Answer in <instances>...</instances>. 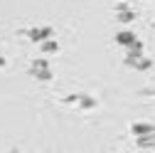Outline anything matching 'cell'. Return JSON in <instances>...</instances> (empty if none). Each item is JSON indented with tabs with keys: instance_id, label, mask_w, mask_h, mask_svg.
Masks as SVG:
<instances>
[{
	"instance_id": "cell-1",
	"label": "cell",
	"mask_w": 155,
	"mask_h": 153,
	"mask_svg": "<svg viewBox=\"0 0 155 153\" xmlns=\"http://www.w3.org/2000/svg\"><path fill=\"white\" fill-rule=\"evenodd\" d=\"M118 42H123V45H130V42H133V35H126V32H123V35H118Z\"/></svg>"
},
{
	"instance_id": "cell-2",
	"label": "cell",
	"mask_w": 155,
	"mask_h": 153,
	"mask_svg": "<svg viewBox=\"0 0 155 153\" xmlns=\"http://www.w3.org/2000/svg\"><path fill=\"white\" fill-rule=\"evenodd\" d=\"M130 17H133V12H130V10H128V12H121V20H123V22H128Z\"/></svg>"
}]
</instances>
